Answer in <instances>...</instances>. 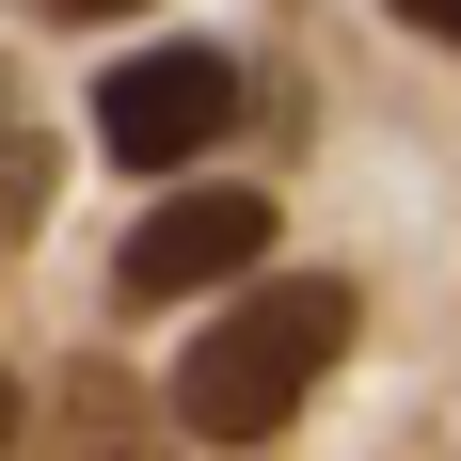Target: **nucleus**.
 I'll return each mask as SVG.
<instances>
[{"instance_id": "f257e3e1", "label": "nucleus", "mask_w": 461, "mask_h": 461, "mask_svg": "<svg viewBox=\"0 0 461 461\" xmlns=\"http://www.w3.org/2000/svg\"><path fill=\"white\" fill-rule=\"evenodd\" d=\"M334 350H350V286L334 271H271L255 303H223V319L176 350V429L191 446H271V429L319 398Z\"/></svg>"}, {"instance_id": "f03ea898", "label": "nucleus", "mask_w": 461, "mask_h": 461, "mask_svg": "<svg viewBox=\"0 0 461 461\" xmlns=\"http://www.w3.org/2000/svg\"><path fill=\"white\" fill-rule=\"evenodd\" d=\"M255 255H271V191H159L128 223V255H112V303L128 319H176V303L239 286Z\"/></svg>"}, {"instance_id": "7ed1b4c3", "label": "nucleus", "mask_w": 461, "mask_h": 461, "mask_svg": "<svg viewBox=\"0 0 461 461\" xmlns=\"http://www.w3.org/2000/svg\"><path fill=\"white\" fill-rule=\"evenodd\" d=\"M223 128H239V64L223 48H143V64L95 80V143H112L128 176H176V159H207Z\"/></svg>"}, {"instance_id": "20e7f679", "label": "nucleus", "mask_w": 461, "mask_h": 461, "mask_svg": "<svg viewBox=\"0 0 461 461\" xmlns=\"http://www.w3.org/2000/svg\"><path fill=\"white\" fill-rule=\"evenodd\" d=\"M48 461H176V446H159V414H143L128 366H64V398H48Z\"/></svg>"}, {"instance_id": "39448f33", "label": "nucleus", "mask_w": 461, "mask_h": 461, "mask_svg": "<svg viewBox=\"0 0 461 461\" xmlns=\"http://www.w3.org/2000/svg\"><path fill=\"white\" fill-rule=\"evenodd\" d=\"M48 191H64V143H48V112L16 95V64H0V255L48 223Z\"/></svg>"}, {"instance_id": "423d86ee", "label": "nucleus", "mask_w": 461, "mask_h": 461, "mask_svg": "<svg viewBox=\"0 0 461 461\" xmlns=\"http://www.w3.org/2000/svg\"><path fill=\"white\" fill-rule=\"evenodd\" d=\"M48 16H80V32H95V16H143V0H48Z\"/></svg>"}, {"instance_id": "0eeeda50", "label": "nucleus", "mask_w": 461, "mask_h": 461, "mask_svg": "<svg viewBox=\"0 0 461 461\" xmlns=\"http://www.w3.org/2000/svg\"><path fill=\"white\" fill-rule=\"evenodd\" d=\"M398 16H414V32H461V0H398Z\"/></svg>"}, {"instance_id": "6e6552de", "label": "nucleus", "mask_w": 461, "mask_h": 461, "mask_svg": "<svg viewBox=\"0 0 461 461\" xmlns=\"http://www.w3.org/2000/svg\"><path fill=\"white\" fill-rule=\"evenodd\" d=\"M0 446H16V382H0Z\"/></svg>"}]
</instances>
